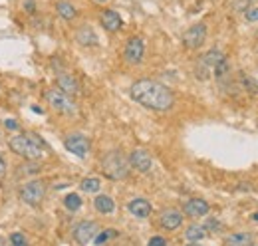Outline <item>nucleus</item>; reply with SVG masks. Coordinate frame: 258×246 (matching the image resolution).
<instances>
[{"mask_svg": "<svg viewBox=\"0 0 258 246\" xmlns=\"http://www.w3.org/2000/svg\"><path fill=\"white\" fill-rule=\"evenodd\" d=\"M131 97L147 109L153 111H167L173 107L175 97L173 92L155 80H139L131 86Z\"/></svg>", "mask_w": 258, "mask_h": 246, "instance_id": "obj_1", "label": "nucleus"}, {"mask_svg": "<svg viewBox=\"0 0 258 246\" xmlns=\"http://www.w3.org/2000/svg\"><path fill=\"white\" fill-rule=\"evenodd\" d=\"M10 149L18 157L26 161H38L44 155V143L34 135V133H24V135H14L8 141Z\"/></svg>", "mask_w": 258, "mask_h": 246, "instance_id": "obj_2", "label": "nucleus"}, {"mask_svg": "<svg viewBox=\"0 0 258 246\" xmlns=\"http://www.w3.org/2000/svg\"><path fill=\"white\" fill-rule=\"evenodd\" d=\"M101 171L107 179L123 181L129 175V159H125L119 151H109L101 159Z\"/></svg>", "mask_w": 258, "mask_h": 246, "instance_id": "obj_3", "label": "nucleus"}, {"mask_svg": "<svg viewBox=\"0 0 258 246\" xmlns=\"http://www.w3.org/2000/svg\"><path fill=\"white\" fill-rule=\"evenodd\" d=\"M46 101L50 103V107H52L54 111H58V113H62V115L72 117V115L78 113V107H76L74 99H72L70 95H66L64 92H60L58 88H52V90L46 92Z\"/></svg>", "mask_w": 258, "mask_h": 246, "instance_id": "obj_4", "label": "nucleus"}, {"mask_svg": "<svg viewBox=\"0 0 258 246\" xmlns=\"http://www.w3.org/2000/svg\"><path fill=\"white\" fill-rule=\"evenodd\" d=\"M221 60H225V54H223L221 50H217V48L209 50L201 60L197 61V66H195V76H197L199 80H203V82L209 80V78H211V72L215 70V66Z\"/></svg>", "mask_w": 258, "mask_h": 246, "instance_id": "obj_5", "label": "nucleus"}, {"mask_svg": "<svg viewBox=\"0 0 258 246\" xmlns=\"http://www.w3.org/2000/svg\"><path fill=\"white\" fill-rule=\"evenodd\" d=\"M44 197H46V184L42 183V181H38V179L28 181L26 184H22V189H20L22 203H26L30 207H38L44 201Z\"/></svg>", "mask_w": 258, "mask_h": 246, "instance_id": "obj_6", "label": "nucleus"}, {"mask_svg": "<svg viewBox=\"0 0 258 246\" xmlns=\"http://www.w3.org/2000/svg\"><path fill=\"white\" fill-rule=\"evenodd\" d=\"M64 147L72 155L84 159V157H88V153H90L92 143H90V139H88L86 135H82V133H72V135H68L64 139Z\"/></svg>", "mask_w": 258, "mask_h": 246, "instance_id": "obj_7", "label": "nucleus"}, {"mask_svg": "<svg viewBox=\"0 0 258 246\" xmlns=\"http://www.w3.org/2000/svg\"><path fill=\"white\" fill-rule=\"evenodd\" d=\"M97 232H99L97 222H94V220H82V222H78L74 226V240L78 244L84 246L88 244V242H92L97 236Z\"/></svg>", "mask_w": 258, "mask_h": 246, "instance_id": "obj_8", "label": "nucleus"}, {"mask_svg": "<svg viewBox=\"0 0 258 246\" xmlns=\"http://www.w3.org/2000/svg\"><path fill=\"white\" fill-rule=\"evenodd\" d=\"M143 54H145V44H143V38L139 36H133L129 38L127 44H125V50H123V58L127 64L135 66L143 60Z\"/></svg>", "mask_w": 258, "mask_h": 246, "instance_id": "obj_9", "label": "nucleus"}, {"mask_svg": "<svg viewBox=\"0 0 258 246\" xmlns=\"http://www.w3.org/2000/svg\"><path fill=\"white\" fill-rule=\"evenodd\" d=\"M205 40H207V26L205 24H193L189 30L185 32V36H183V44L189 48V50H197V48H201L203 44H205Z\"/></svg>", "mask_w": 258, "mask_h": 246, "instance_id": "obj_10", "label": "nucleus"}, {"mask_svg": "<svg viewBox=\"0 0 258 246\" xmlns=\"http://www.w3.org/2000/svg\"><path fill=\"white\" fill-rule=\"evenodd\" d=\"M129 167H133L139 173H149L153 167V159L145 149H135L129 155Z\"/></svg>", "mask_w": 258, "mask_h": 246, "instance_id": "obj_11", "label": "nucleus"}, {"mask_svg": "<svg viewBox=\"0 0 258 246\" xmlns=\"http://www.w3.org/2000/svg\"><path fill=\"white\" fill-rule=\"evenodd\" d=\"M56 84H58V90L60 92H64L66 95H78L80 93V84L76 82V78L72 76V74H64V72H60L58 76H56Z\"/></svg>", "mask_w": 258, "mask_h": 246, "instance_id": "obj_12", "label": "nucleus"}, {"mask_svg": "<svg viewBox=\"0 0 258 246\" xmlns=\"http://www.w3.org/2000/svg\"><path fill=\"white\" fill-rule=\"evenodd\" d=\"M99 22L107 32H117L121 30V26H123V20L115 10H103L99 14Z\"/></svg>", "mask_w": 258, "mask_h": 246, "instance_id": "obj_13", "label": "nucleus"}, {"mask_svg": "<svg viewBox=\"0 0 258 246\" xmlns=\"http://www.w3.org/2000/svg\"><path fill=\"white\" fill-rule=\"evenodd\" d=\"M183 224V213L179 209H167L161 213V226L165 230H175Z\"/></svg>", "mask_w": 258, "mask_h": 246, "instance_id": "obj_14", "label": "nucleus"}, {"mask_svg": "<svg viewBox=\"0 0 258 246\" xmlns=\"http://www.w3.org/2000/svg\"><path fill=\"white\" fill-rule=\"evenodd\" d=\"M183 211H185V215L193 216V218H201V216H205L209 213V203L203 201V199H189L185 203Z\"/></svg>", "mask_w": 258, "mask_h": 246, "instance_id": "obj_15", "label": "nucleus"}, {"mask_svg": "<svg viewBox=\"0 0 258 246\" xmlns=\"http://www.w3.org/2000/svg\"><path fill=\"white\" fill-rule=\"evenodd\" d=\"M127 209L135 218H147V216L151 215V205L145 199H133L127 205Z\"/></svg>", "mask_w": 258, "mask_h": 246, "instance_id": "obj_16", "label": "nucleus"}, {"mask_svg": "<svg viewBox=\"0 0 258 246\" xmlns=\"http://www.w3.org/2000/svg\"><path fill=\"white\" fill-rule=\"evenodd\" d=\"M94 207H96L97 213H101V215H111L115 211V203L107 195H97L96 199H94Z\"/></svg>", "mask_w": 258, "mask_h": 246, "instance_id": "obj_17", "label": "nucleus"}, {"mask_svg": "<svg viewBox=\"0 0 258 246\" xmlns=\"http://www.w3.org/2000/svg\"><path fill=\"white\" fill-rule=\"evenodd\" d=\"M225 246H252L250 232H234L225 238Z\"/></svg>", "mask_w": 258, "mask_h": 246, "instance_id": "obj_18", "label": "nucleus"}, {"mask_svg": "<svg viewBox=\"0 0 258 246\" xmlns=\"http://www.w3.org/2000/svg\"><path fill=\"white\" fill-rule=\"evenodd\" d=\"M76 40L82 46H96L97 44L96 32L92 30V28H88V26H84V28H80V30L76 32Z\"/></svg>", "mask_w": 258, "mask_h": 246, "instance_id": "obj_19", "label": "nucleus"}, {"mask_svg": "<svg viewBox=\"0 0 258 246\" xmlns=\"http://www.w3.org/2000/svg\"><path fill=\"white\" fill-rule=\"evenodd\" d=\"M56 10H58V14H60L64 20H74V18L78 16L76 6H74L72 2H66V0H62V2L56 4Z\"/></svg>", "mask_w": 258, "mask_h": 246, "instance_id": "obj_20", "label": "nucleus"}, {"mask_svg": "<svg viewBox=\"0 0 258 246\" xmlns=\"http://www.w3.org/2000/svg\"><path fill=\"white\" fill-rule=\"evenodd\" d=\"M185 238L189 242H199L201 238H205V228L199 226V224H191L187 230H185Z\"/></svg>", "mask_w": 258, "mask_h": 246, "instance_id": "obj_21", "label": "nucleus"}, {"mask_svg": "<svg viewBox=\"0 0 258 246\" xmlns=\"http://www.w3.org/2000/svg\"><path fill=\"white\" fill-rule=\"evenodd\" d=\"M80 187H82L84 193H97L99 187H101V181H99L97 177H86V179L80 183Z\"/></svg>", "mask_w": 258, "mask_h": 246, "instance_id": "obj_22", "label": "nucleus"}, {"mask_svg": "<svg viewBox=\"0 0 258 246\" xmlns=\"http://www.w3.org/2000/svg\"><path fill=\"white\" fill-rule=\"evenodd\" d=\"M64 207L68 209V211H78V209L82 207V199H80V195H76V193H70V195H66Z\"/></svg>", "mask_w": 258, "mask_h": 246, "instance_id": "obj_23", "label": "nucleus"}, {"mask_svg": "<svg viewBox=\"0 0 258 246\" xmlns=\"http://www.w3.org/2000/svg\"><path fill=\"white\" fill-rule=\"evenodd\" d=\"M213 72H215V76H217L219 80H221V78H225L226 74H228V61H226V58L219 61V64L215 66V70H213Z\"/></svg>", "mask_w": 258, "mask_h": 246, "instance_id": "obj_24", "label": "nucleus"}, {"mask_svg": "<svg viewBox=\"0 0 258 246\" xmlns=\"http://www.w3.org/2000/svg\"><path fill=\"white\" fill-rule=\"evenodd\" d=\"M10 244L12 246H28V240L22 232H12L10 234Z\"/></svg>", "mask_w": 258, "mask_h": 246, "instance_id": "obj_25", "label": "nucleus"}, {"mask_svg": "<svg viewBox=\"0 0 258 246\" xmlns=\"http://www.w3.org/2000/svg\"><path fill=\"white\" fill-rule=\"evenodd\" d=\"M113 236H115V230H113V228H107V230H103L99 236H96V244L101 246L105 240H109V238H113Z\"/></svg>", "mask_w": 258, "mask_h": 246, "instance_id": "obj_26", "label": "nucleus"}, {"mask_svg": "<svg viewBox=\"0 0 258 246\" xmlns=\"http://www.w3.org/2000/svg\"><path fill=\"white\" fill-rule=\"evenodd\" d=\"M244 18L248 20V22H258V8H246V12H244Z\"/></svg>", "mask_w": 258, "mask_h": 246, "instance_id": "obj_27", "label": "nucleus"}, {"mask_svg": "<svg viewBox=\"0 0 258 246\" xmlns=\"http://www.w3.org/2000/svg\"><path fill=\"white\" fill-rule=\"evenodd\" d=\"M147 246H167V238H163V236H153Z\"/></svg>", "mask_w": 258, "mask_h": 246, "instance_id": "obj_28", "label": "nucleus"}, {"mask_svg": "<svg viewBox=\"0 0 258 246\" xmlns=\"http://www.w3.org/2000/svg\"><path fill=\"white\" fill-rule=\"evenodd\" d=\"M6 175V161H4V157L0 155V179Z\"/></svg>", "mask_w": 258, "mask_h": 246, "instance_id": "obj_29", "label": "nucleus"}, {"mask_svg": "<svg viewBox=\"0 0 258 246\" xmlns=\"http://www.w3.org/2000/svg\"><path fill=\"white\" fill-rule=\"evenodd\" d=\"M4 127H6V129H12V131H14V129H18V123H16V121H10V119H6V121H4Z\"/></svg>", "mask_w": 258, "mask_h": 246, "instance_id": "obj_30", "label": "nucleus"}, {"mask_svg": "<svg viewBox=\"0 0 258 246\" xmlns=\"http://www.w3.org/2000/svg\"><path fill=\"white\" fill-rule=\"evenodd\" d=\"M26 10L34 14V10H36V6H34V0H26Z\"/></svg>", "mask_w": 258, "mask_h": 246, "instance_id": "obj_31", "label": "nucleus"}, {"mask_svg": "<svg viewBox=\"0 0 258 246\" xmlns=\"http://www.w3.org/2000/svg\"><path fill=\"white\" fill-rule=\"evenodd\" d=\"M0 246H8V240L4 236H0Z\"/></svg>", "mask_w": 258, "mask_h": 246, "instance_id": "obj_32", "label": "nucleus"}, {"mask_svg": "<svg viewBox=\"0 0 258 246\" xmlns=\"http://www.w3.org/2000/svg\"><path fill=\"white\" fill-rule=\"evenodd\" d=\"M187 246H203V244H199V242H189Z\"/></svg>", "mask_w": 258, "mask_h": 246, "instance_id": "obj_33", "label": "nucleus"}, {"mask_svg": "<svg viewBox=\"0 0 258 246\" xmlns=\"http://www.w3.org/2000/svg\"><path fill=\"white\" fill-rule=\"evenodd\" d=\"M96 2H99V4H105V2H109V0H96Z\"/></svg>", "mask_w": 258, "mask_h": 246, "instance_id": "obj_34", "label": "nucleus"}, {"mask_svg": "<svg viewBox=\"0 0 258 246\" xmlns=\"http://www.w3.org/2000/svg\"><path fill=\"white\" fill-rule=\"evenodd\" d=\"M252 218H254V220L258 222V213H256V215H252Z\"/></svg>", "mask_w": 258, "mask_h": 246, "instance_id": "obj_35", "label": "nucleus"}]
</instances>
